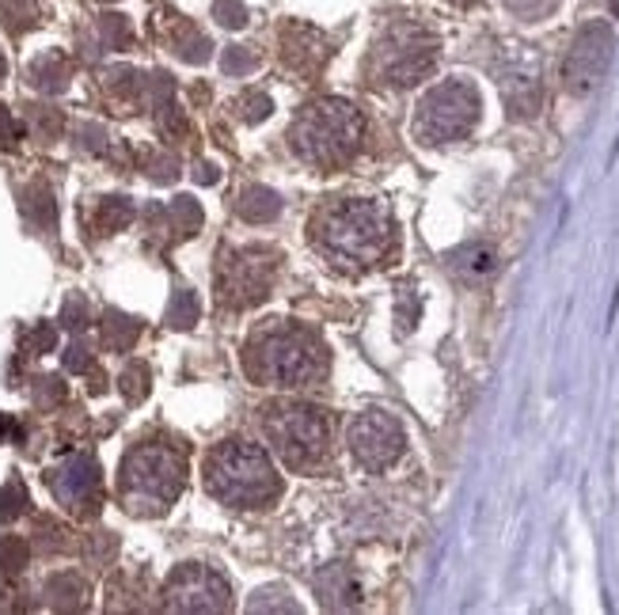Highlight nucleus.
<instances>
[{
	"label": "nucleus",
	"mask_w": 619,
	"mask_h": 615,
	"mask_svg": "<svg viewBox=\"0 0 619 615\" xmlns=\"http://www.w3.org/2000/svg\"><path fill=\"white\" fill-rule=\"evenodd\" d=\"M316 247L334 258L339 266H353V270H365L376 266L380 258L392 252V217L380 202L369 198H347L334 202L316 217Z\"/></svg>",
	"instance_id": "nucleus-1"
},
{
	"label": "nucleus",
	"mask_w": 619,
	"mask_h": 615,
	"mask_svg": "<svg viewBox=\"0 0 619 615\" xmlns=\"http://www.w3.org/2000/svg\"><path fill=\"white\" fill-rule=\"evenodd\" d=\"M247 377L274 388H305L323 377L327 350L305 327H270L255 335L244 353Z\"/></svg>",
	"instance_id": "nucleus-2"
},
{
	"label": "nucleus",
	"mask_w": 619,
	"mask_h": 615,
	"mask_svg": "<svg viewBox=\"0 0 619 615\" xmlns=\"http://www.w3.org/2000/svg\"><path fill=\"white\" fill-rule=\"evenodd\" d=\"M206 490L225 505L255 510L281 494L274 460L251 441H220L206 460Z\"/></svg>",
	"instance_id": "nucleus-3"
},
{
	"label": "nucleus",
	"mask_w": 619,
	"mask_h": 615,
	"mask_svg": "<svg viewBox=\"0 0 619 615\" xmlns=\"http://www.w3.org/2000/svg\"><path fill=\"white\" fill-rule=\"evenodd\" d=\"M361 133H365V122H361L358 106L347 100H320L305 106L293 119V126H289V148L305 164L334 167V164H347L358 153Z\"/></svg>",
	"instance_id": "nucleus-4"
},
{
	"label": "nucleus",
	"mask_w": 619,
	"mask_h": 615,
	"mask_svg": "<svg viewBox=\"0 0 619 615\" xmlns=\"http://www.w3.org/2000/svg\"><path fill=\"white\" fill-rule=\"evenodd\" d=\"M187 486V463L167 444H137L122 460V502L134 513H164Z\"/></svg>",
	"instance_id": "nucleus-5"
},
{
	"label": "nucleus",
	"mask_w": 619,
	"mask_h": 615,
	"mask_svg": "<svg viewBox=\"0 0 619 615\" xmlns=\"http://www.w3.org/2000/svg\"><path fill=\"white\" fill-rule=\"evenodd\" d=\"M437 65V34L422 23H392L376 39L373 73L392 88H411L426 80Z\"/></svg>",
	"instance_id": "nucleus-6"
},
{
	"label": "nucleus",
	"mask_w": 619,
	"mask_h": 615,
	"mask_svg": "<svg viewBox=\"0 0 619 615\" xmlns=\"http://www.w3.org/2000/svg\"><path fill=\"white\" fill-rule=\"evenodd\" d=\"M479 92L467 80H445V84L430 88L414 114V133L426 145H448L475 130L479 122Z\"/></svg>",
	"instance_id": "nucleus-7"
},
{
	"label": "nucleus",
	"mask_w": 619,
	"mask_h": 615,
	"mask_svg": "<svg viewBox=\"0 0 619 615\" xmlns=\"http://www.w3.org/2000/svg\"><path fill=\"white\" fill-rule=\"evenodd\" d=\"M262 430H267V441L274 444L281 460L289 468H308L327 452V441H331V426H327L323 410L308 407V403H281L270 407L262 414Z\"/></svg>",
	"instance_id": "nucleus-8"
},
{
	"label": "nucleus",
	"mask_w": 619,
	"mask_h": 615,
	"mask_svg": "<svg viewBox=\"0 0 619 615\" xmlns=\"http://www.w3.org/2000/svg\"><path fill=\"white\" fill-rule=\"evenodd\" d=\"M278 278V255L262 247H240L233 255H220L217 263V293L225 308H251L270 297V285Z\"/></svg>",
	"instance_id": "nucleus-9"
},
{
	"label": "nucleus",
	"mask_w": 619,
	"mask_h": 615,
	"mask_svg": "<svg viewBox=\"0 0 619 615\" xmlns=\"http://www.w3.org/2000/svg\"><path fill=\"white\" fill-rule=\"evenodd\" d=\"M347 437H350L353 460H358L361 468H369V471L392 468V463L400 460L403 449H406L403 426L395 422L392 414H384V410H365V414H358L350 422Z\"/></svg>",
	"instance_id": "nucleus-10"
},
{
	"label": "nucleus",
	"mask_w": 619,
	"mask_h": 615,
	"mask_svg": "<svg viewBox=\"0 0 619 615\" xmlns=\"http://www.w3.org/2000/svg\"><path fill=\"white\" fill-rule=\"evenodd\" d=\"M612 42H616L612 27L600 23V20L586 23L578 34H574L570 50H566V61H563V80L574 95H586L600 84L608 61H612Z\"/></svg>",
	"instance_id": "nucleus-11"
},
{
	"label": "nucleus",
	"mask_w": 619,
	"mask_h": 615,
	"mask_svg": "<svg viewBox=\"0 0 619 615\" xmlns=\"http://www.w3.org/2000/svg\"><path fill=\"white\" fill-rule=\"evenodd\" d=\"M167 608L172 612H228L233 604V590L228 582L209 566L187 563L167 577Z\"/></svg>",
	"instance_id": "nucleus-12"
},
{
	"label": "nucleus",
	"mask_w": 619,
	"mask_h": 615,
	"mask_svg": "<svg viewBox=\"0 0 619 615\" xmlns=\"http://www.w3.org/2000/svg\"><path fill=\"white\" fill-rule=\"evenodd\" d=\"M47 483H50V490H54L58 502L69 505V510H92V505L100 502V490H103L100 463L87 457V452H76V457H69L65 463H58V468L47 475Z\"/></svg>",
	"instance_id": "nucleus-13"
},
{
	"label": "nucleus",
	"mask_w": 619,
	"mask_h": 615,
	"mask_svg": "<svg viewBox=\"0 0 619 615\" xmlns=\"http://www.w3.org/2000/svg\"><path fill=\"white\" fill-rule=\"evenodd\" d=\"M502 100H506L513 119H533L539 111V61L533 53H513L509 65H502L498 73Z\"/></svg>",
	"instance_id": "nucleus-14"
},
{
	"label": "nucleus",
	"mask_w": 619,
	"mask_h": 615,
	"mask_svg": "<svg viewBox=\"0 0 619 615\" xmlns=\"http://www.w3.org/2000/svg\"><path fill=\"white\" fill-rule=\"evenodd\" d=\"M316 596H320L323 608H353L358 604V582H353V574L342 563H331L323 566L320 574H316Z\"/></svg>",
	"instance_id": "nucleus-15"
},
{
	"label": "nucleus",
	"mask_w": 619,
	"mask_h": 615,
	"mask_svg": "<svg viewBox=\"0 0 619 615\" xmlns=\"http://www.w3.org/2000/svg\"><path fill=\"white\" fill-rule=\"evenodd\" d=\"M448 266H453L460 278L483 281V278H491V274H494L498 255H494V247H486V244H464L460 252L448 255Z\"/></svg>",
	"instance_id": "nucleus-16"
},
{
	"label": "nucleus",
	"mask_w": 619,
	"mask_h": 615,
	"mask_svg": "<svg viewBox=\"0 0 619 615\" xmlns=\"http://www.w3.org/2000/svg\"><path fill=\"white\" fill-rule=\"evenodd\" d=\"M236 213H240L244 221H251V225H267L281 213V198L270 191V186H247L240 194V202H236Z\"/></svg>",
	"instance_id": "nucleus-17"
},
{
	"label": "nucleus",
	"mask_w": 619,
	"mask_h": 615,
	"mask_svg": "<svg viewBox=\"0 0 619 615\" xmlns=\"http://www.w3.org/2000/svg\"><path fill=\"white\" fill-rule=\"evenodd\" d=\"M47 601L58 612H76L87 601V585L81 574H54L47 582Z\"/></svg>",
	"instance_id": "nucleus-18"
},
{
	"label": "nucleus",
	"mask_w": 619,
	"mask_h": 615,
	"mask_svg": "<svg viewBox=\"0 0 619 615\" xmlns=\"http://www.w3.org/2000/svg\"><path fill=\"white\" fill-rule=\"evenodd\" d=\"M31 84L39 88V92L47 95H58L69 88V61L61 58V53H47V58L31 61Z\"/></svg>",
	"instance_id": "nucleus-19"
},
{
	"label": "nucleus",
	"mask_w": 619,
	"mask_h": 615,
	"mask_svg": "<svg viewBox=\"0 0 619 615\" xmlns=\"http://www.w3.org/2000/svg\"><path fill=\"white\" fill-rule=\"evenodd\" d=\"M23 213H28V217H31V225H39V228H54V221H58L54 194H50L42 183H31L28 191H23Z\"/></svg>",
	"instance_id": "nucleus-20"
},
{
	"label": "nucleus",
	"mask_w": 619,
	"mask_h": 615,
	"mask_svg": "<svg viewBox=\"0 0 619 615\" xmlns=\"http://www.w3.org/2000/svg\"><path fill=\"white\" fill-rule=\"evenodd\" d=\"M137 335H141V324L134 316H126V311H107L103 316V342L111 350H130L137 342Z\"/></svg>",
	"instance_id": "nucleus-21"
},
{
	"label": "nucleus",
	"mask_w": 619,
	"mask_h": 615,
	"mask_svg": "<svg viewBox=\"0 0 619 615\" xmlns=\"http://www.w3.org/2000/svg\"><path fill=\"white\" fill-rule=\"evenodd\" d=\"M198 297H194L190 289H179L172 293V305H167V327H175V331H187V327L198 324Z\"/></svg>",
	"instance_id": "nucleus-22"
},
{
	"label": "nucleus",
	"mask_w": 619,
	"mask_h": 615,
	"mask_svg": "<svg viewBox=\"0 0 619 615\" xmlns=\"http://www.w3.org/2000/svg\"><path fill=\"white\" fill-rule=\"evenodd\" d=\"M167 217H172V228L179 232L183 239H187V236H194V232L202 228V205L194 202V198H187V194H183V198H175V202H172V209H167Z\"/></svg>",
	"instance_id": "nucleus-23"
},
{
	"label": "nucleus",
	"mask_w": 619,
	"mask_h": 615,
	"mask_svg": "<svg viewBox=\"0 0 619 615\" xmlns=\"http://www.w3.org/2000/svg\"><path fill=\"white\" fill-rule=\"evenodd\" d=\"M100 232H118L134 221V202L130 198H103L100 202Z\"/></svg>",
	"instance_id": "nucleus-24"
},
{
	"label": "nucleus",
	"mask_w": 619,
	"mask_h": 615,
	"mask_svg": "<svg viewBox=\"0 0 619 615\" xmlns=\"http://www.w3.org/2000/svg\"><path fill=\"white\" fill-rule=\"evenodd\" d=\"M247 612H300V604L281 585H270V590H259L247 601Z\"/></svg>",
	"instance_id": "nucleus-25"
},
{
	"label": "nucleus",
	"mask_w": 619,
	"mask_h": 615,
	"mask_svg": "<svg viewBox=\"0 0 619 615\" xmlns=\"http://www.w3.org/2000/svg\"><path fill=\"white\" fill-rule=\"evenodd\" d=\"M28 122H31V133L39 141H58L61 137V111H54V106H31L28 111Z\"/></svg>",
	"instance_id": "nucleus-26"
},
{
	"label": "nucleus",
	"mask_w": 619,
	"mask_h": 615,
	"mask_svg": "<svg viewBox=\"0 0 619 615\" xmlns=\"http://www.w3.org/2000/svg\"><path fill=\"white\" fill-rule=\"evenodd\" d=\"M28 558H31V547L20 536H4V540H0V574H4V577L20 574V570L28 566Z\"/></svg>",
	"instance_id": "nucleus-27"
},
{
	"label": "nucleus",
	"mask_w": 619,
	"mask_h": 615,
	"mask_svg": "<svg viewBox=\"0 0 619 615\" xmlns=\"http://www.w3.org/2000/svg\"><path fill=\"white\" fill-rule=\"evenodd\" d=\"M28 505H31V498L20 479H8V483L0 486V516H4V521H16L20 513H28Z\"/></svg>",
	"instance_id": "nucleus-28"
},
{
	"label": "nucleus",
	"mask_w": 619,
	"mask_h": 615,
	"mask_svg": "<svg viewBox=\"0 0 619 615\" xmlns=\"http://www.w3.org/2000/svg\"><path fill=\"white\" fill-rule=\"evenodd\" d=\"M270 111H274V103H270V95H262V92H247L236 100V114H240V122H247V126H259L262 119H270Z\"/></svg>",
	"instance_id": "nucleus-29"
},
{
	"label": "nucleus",
	"mask_w": 619,
	"mask_h": 615,
	"mask_svg": "<svg viewBox=\"0 0 619 615\" xmlns=\"http://www.w3.org/2000/svg\"><path fill=\"white\" fill-rule=\"evenodd\" d=\"M148 385H153V372H148L141 361H134L126 372H122V396H126L130 403H141V399L148 396Z\"/></svg>",
	"instance_id": "nucleus-30"
},
{
	"label": "nucleus",
	"mask_w": 619,
	"mask_h": 615,
	"mask_svg": "<svg viewBox=\"0 0 619 615\" xmlns=\"http://www.w3.org/2000/svg\"><path fill=\"white\" fill-rule=\"evenodd\" d=\"M220 65H225L228 76H244V73H251V69L259 65V53H255L251 47H233L225 53V61H220Z\"/></svg>",
	"instance_id": "nucleus-31"
},
{
	"label": "nucleus",
	"mask_w": 619,
	"mask_h": 615,
	"mask_svg": "<svg viewBox=\"0 0 619 615\" xmlns=\"http://www.w3.org/2000/svg\"><path fill=\"white\" fill-rule=\"evenodd\" d=\"M506 8L520 20H544L559 8V0H506Z\"/></svg>",
	"instance_id": "nucleus-32"
},
{
	"label": "nucleus",
	"mask_w": 619,
	"mask_h": 615,
	"mask_svg": "<svg viewBox=\"0 0 619 615\" xmlns=\"http://www.w3.org/2000/svg\"><path fill=\"white\" fill-rule=\"evenodd\" d=\"M100 31H103V39H107L111 47H130V39H134V31H130L126 16H103Z\"/></svg>",
	"instance_id": "nucleus-33"
},
{
	"label": "nucleus",
	"mask_w": 619,
	"mask_h": 615,
	"mask_svg": "<svg viewBox=\"0 0 619 615\" xmlns=\"http://www.w3.org/2000/svg\"><path fill=\"white\" fill-rule=\"evenodd\" d=\"M175 50H179V58L183 61H190V65H198V61H209V50H214V47H209V39H206V34H187V39H179V42H175Z\"/></svg>",
	"instance_id": "nucleus-34"
},
{
	"label": "nucleus",
	"mask_w": 619,
	"mask_h": 615,
	"mask_svg": "<svg viewBox=\"0 0 619 615\" xmlns=\"http://www.w3.org/2000/svg\"><path fill=\"white\" fill-rule=\"evenodd\" d=\"M61 324L69 327V331H84L87 327V300L81 293H73V297L65 300V308H61Z\"/></svg>",
	"instance_id": "nucleus-35"
},
{
	"label": "nucleus",
	"mask_w": 619,
	"mask_h": 615,
	"mask_svg": "<svg viewBox=\"0 0 619 615\" xmlns=\"http://www.w3.org/2000/svg\"><path fill=\"white\" fill-rule=\"evenodd\" d=\"M23 342H28V350H31V353H50V350H54V346H58V331H54V327H50V324H39V327H31Z\"/></svg>",
	"instance_id": "nucleus-36"
},
{
	"label": "nucleus",
	"mask_w": 619,
	"mask_h": 615,
	"mask_svg": "<svg viewBox=\"0 0 619 615\" xmlns=\"http://www.w3.org/2000/svg\"><path fill=\"white\" fill-rule=\"evenodd\" d=\"M65 399V385L58 377H42L39 388H34V403L39 407H58Z\"/></svg>",
	"instance_id": "nucleus-37"
},
{
	"label": "nucleus",
	"mask_w": 619,
	"mask_h": 615,
	"mask_svg": "<svg viewBox=\"0 0 619 615\" xmlns=\"http://www.w3.org/2000/svg\"><path fill=\"white\" fill-rule=\"evenodd\" d=\"M214 16L225 27H244L247 23V12H244V4L240 0H217L214 4Z\"/></svg>",
	"instance_id": "nucleus-38"
},
{
	"label": "nucleus",
	"mask_w": 619,
	"mask_h": 615,
	"mask_svg": "<svg viewBox=\"0 0 619 615\" xmlns=\"http://www.w3.org/2000/svg\"><path fill=\"white\" fill-rule=\"evenodd\" d=\"M114 551H118V540H114L111 532H100V536H92V543H87V555H92L95 563H107V558H114Z\"/></svg>",
	"instance_id": "nucleus-39"
},
{
	"label": "nucleus",
	"mask_w": 619,
	"mask_h": 615,
	"mask_svg": "<svg viewBox=\"0 0 619 615\" xmlns=\"http://www.w3.org/2000/svg\"><path fill=\"white\" fill-rule=\"evenodd\" d=\"M16 141H20V126H16L12 111L0 103V148H16Z\"/></svg>",
	"instance_id": "nucleus-40"
},
{
	"label": "nucleus",
	"mask_w": 619,
	"mask_h": 615,
	"mask_svg": "<svg viewBox=\"0 0 619 615\" xmlns=\"http://www.w3.org/2000/svg\"><path fill=\"white\" fill-rule=\"evenodd\" d=\"M65 369L69 372H87L92 369V353H87V346H81V342H73L65 350Z\"/></svg>",
	"instance_id": "nucleus-41"
},
{
	"label": "nucleus",
	"mask_w": 619,
	"mask_h": 615,
	"mask_svg": "<svg viewBox=\"0 0 619 615\" xmlns=\"http://www.w3.org/2000/svg\"><path fill=\"white\" fill-rule=\"evenodd\" d=\"M76 137H84L81 145L87 148V153H100V148H107V130H100V126H81Z\"/></svg>",
	"instance_id": "nucleus-42"
},
{
	"label": "nucleus",
	"mask_w": 619,
	"mask_h": 615,
	"mask_svg": "<svg viewBox=\"0 0 619 615\" xmlns=\"http://www.w3.org/2000/svg\"><path fill=\"white\" fill-rule=\"evenodd\" d=\"M148 175H153L156 183H172L175 175H179V164H175L172 156H156L153 160V172H148Z\"/></svg>",
	"instance_id": "nucleus-43"
},
{
	"label": "nucleus",
	"mask_w": 619,
	"mask_h": 615,
	"mask_svg": "<svg viewBox=\"0 0 619 615\" xmlns=\"http://www.w3.org/2000/svg\"><path fill=\"white\" fill-rule=\"evenodd\" d=\"M194 180L206 183V186H214V183L220 180V175H217V167H214V164H198V167H194Z\"/></svg>",
	"instance_id": "nucleus-44"
},
{
	"label": "nucleus",
	"mask_w": 619,
	"mask_h": 615,
	"mask_svg": "<svg viewBox=\"0 0 619 615\" xmlns=\"http://www.w3.org/2000/svg\"><path fill=\"white\" fill-rule=\"evenodd\" d=\"M8 430H12V422H8V414H0V441L8 437Z\"/></svg>",
	"instance_id": "nucleus-45"
},
{
	"label": "nucleus",
	"mask_w": 619,
	"mask_h": 615,
	"mask_svg": "<svg viewBox=\"0 0 619 615\" xmlns=\"http://www.w3.org/2000/svg\"><path fill=\"white\" fill-rule=\"evenodd\" d=\"M4 73H8V61H4V53H0V80H4Z\"/></svg>",
	"instance_id": "nucleus-46"
},
{
	"label": "nucleus",
	"mask_w": 619,
	"mask_h": 615,
	"mask_svg": "<svg viewBox=\"0 0 619 615\" xmlns=\"http://www.w3.org/2000/svg\"><path fill=\"white\" fill-rule=\"evenodd\" d=\"M453 4H475V0H453Z\"/></svg>",
	"instance_id": "nucleus-47"
},
{
	"label": "nucleus",
	"mask_w": 619,
	"mask_h": 615,
	"mask_svg": "<svg viewBox=\"0 0 619 615\" xmlns=\"http://www.w3.org/2000/svg\"><path fill=\"white\" fill-rule=\"evenodd\" d=\"M612 4H616V12H619V0H612Z\"/></svg>",
	"instance_id": "nucleus-48"
}]
</instances>
